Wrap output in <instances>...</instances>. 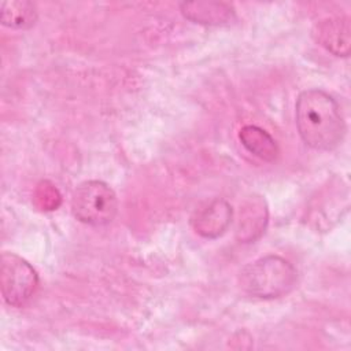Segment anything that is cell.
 Segmentation results:
<instances>
[{"label":"cell","instance_id":"cell-8","mask_svg":"<svg viewBox=\"0 0 351 351\" xmlns=\"http://www.w3.org/2000/svg\"><path fill=\"white\" fill-rule=\"evenodd\" d=\"M180 11L188 21L204 26H223L236 18L233 5L225 1H182Z\"/></svg>","mask_w":351,"mask_h":351},{"label":"cell","instance_id":"cell-7","mask_svg":"<svg viewBox=\"0 0 351 351\" xmlns=\"http://www.w3.org/2000/svg\"><path fill=\"white\" fill-rule=\"evenodd\" d=\"M269 211L263 197L251 196L240 207L236 237L241 243H254L267 226Z\"/></svg>","mask_w":351,"mask_h":351},{"label":"cell","instance_id":"cell-2","mask_svg":"<svg viewBox=\"0 0 351 351\" xmlns=\"http://www.w3.org/2000/svg\"><path fill=\"white\" fill-rule=\"evenodd\" d=\"M298 282V270L282 256L266 255L240 273L241 289L254 298L276 299L288 295Z\"/></svg>","mask_w":351,"mask_h":351},{"label":"cell","instance_id":"cell-5","mask_svg":"<svg viewBox=\"0 0 351 351\" xmlns=\"http://www.w3.org/2000/svg\"><path fill=\"white\" fill-rule=\"evenodd\" d=\"M232 222V207L225 199L215 197L199 206L191 217L193 230L206 239H217Z\"/></svg>","mask_w":351,"mask_h":351},{"label":"cell","instance_id":"cell-9","mask_svg":"<svg viewBox=\"0 0 351 351\" xmlns=\"http://www.w3.org/2000/svg\"><path fill=\"white\" fill-rule=\"evenodd\" d=\"M239 138L248 152L265 162H273L278 156L276 140L256 125H244L239 132Z\"/></svg>","mask_w":351,"mask_h":351},{"label":"cell","instance_id":"cell-1","mask_svg":"<svg viewBox=\"0 0 351 351\" xmlns=\"http://www.w3.org/2000/svg\"><path fill=\"white\" fill-rule=\"evenodd\" d=\"M295 117L300 138L310 148L330 151L341 144L346 122L337 101L325 90H303L295 103Z\"/></svg>","mask_w":351,"mask_h":351},{"label":"cell","instance_id":"cell-3","mask_svg":"<svg viewBox=\"0 0 351 351\" xmlns=\"http://www.w3.org/2000/svg\"><path fill=\"white\" fill-rule=\"evenodd\" d=\"M71 213L82 223L90 226L108 225L118 213L117 195L103 181H84L73 192Z\"/></svg>","mask_w":351,"mask_h":351},{"label":"cell","instance_id":"cell-11","mask_svg":"<svg viewBox=\"0 0 351 351\" xmlns=\"http://www.w3.org/2000/svg\"><path fill=\"white\" fill-rule=\"evenodd\" d=\"M34 204L43 211L56 210L62 203V196L55 185L49 181H41L37 184L33 193Z\"/></svg>","mask_w":351,"mask_h":351},{"label":"cell","instance_id":"cell-10","mask_svg":"<svg viewBox=\"0 0 351 351\" xmlns=\"http://www.w3.org/2000/svg\"><path fill=\"white\" fill-rule=\"evenodd\" d=\"M1 23L12 29L26 30L37 21L36 4L27 0H7L1 3Z\"/></svg>","mask_w":351,"mask_h":351},{"label":"cell","instance_id":"cell-6","mask_svg":"<svg viewBox=\"0 0 351 351\" xmlns=\"http://www.w3.org/2000/svg\"><path fill=\"white\" fill-rule=\"evenodd\" d=\"M314 40L335 56L347 58L351 49L348 18H326L317 22L311 32Z\"/></svg>","mask_w":351,"mask_h":351},{"label":"cell","instance_id":"cell-4","mask_svg":"<svg viewBox=\"0 0 351 351\" xmlns=\"http://www.w3.org/2000/svg\"><path fill=\"white\" fill-rule=\"evenodd\" d=\"M0 288L7 304L22 307L37 291L38 274L22 256L14 252H3L0 258Z\"/></svg>","mask_w":351,"mask_h":351}]
</instances>
